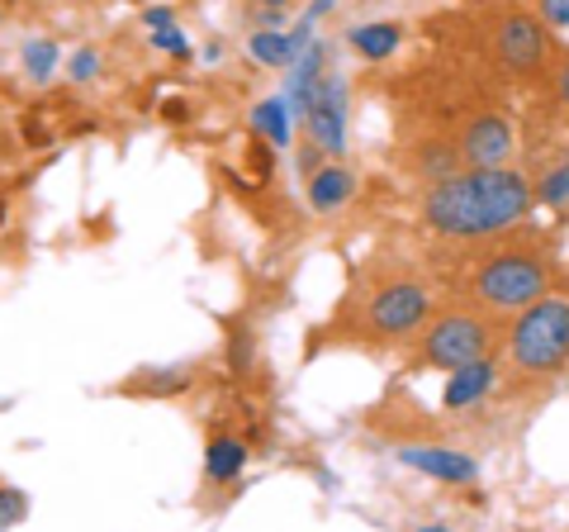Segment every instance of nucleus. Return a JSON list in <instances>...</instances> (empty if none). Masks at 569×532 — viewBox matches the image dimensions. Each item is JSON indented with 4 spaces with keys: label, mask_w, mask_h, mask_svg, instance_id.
Masks as SVG:
<instances>
[{
    "label": "nucleus",
    "mask_w": 569,
    "mask_h": 532,
    "mask_svg": "<svg viewBox=\"0 0 569 532\" xmlns=\"http://www.w3.org/2000/svg\"><path fill=\"white\" fill-rule=\"evenodd\" d=\"M531 205L537 186L518 167H460L422 195V224L451 243H489L518 228Z\"/></svg>",
    "instance_id": "obj_1"
},
{
    "label": "nucleus",
    "mask_w": 569,
    "mask_h": 532,
    "mask_svg": "<svg viewBox=\"0 0 569 532\" xmlns=\"http://www.w3.org/2000/svg\"><path fill=\"white\" fill-rule=\"evenodd\" d=\"M550 280H556V253L546 243H498L470 262L460 290L489 314H518L550 290Z\"/></svg>",
    "instance_id": "obj_2"
},
{
    "label": "nucleus",
    "mask_w": 569,
    "mask_h": 532,
    "mask_svg": "<svg viewBox=\"0 0 569 532\" xmlns=\"http://www.w3.org/2000/svg\"><path fill=\"white\" fill-rule=\"evenodd\" d=\"M508 362L527 381H550L569 366V290H546L518 309L508 328Z\"/></svg>",
    "instance_id": "obj_3"
},
{
    "label": "nucleus",
    "mask_w": 569,
    "mask_h": 532,
    "mask_svg": "<svg viewBox=\"0 0 569 532\" xmlns=\"http://www.w3.org/2000/svg\"><path fill=\"white\" fill-rule=\"evenodd\" d=\"M437 290L418 276H385L366 290V305L356 314V333H366L370 343H403L432 318Z\"/></svg>",
    "instance_id": "obj_4"
},
{
    "label": "nucleus",
    "mask_w": 569,
    "mask_h": 532,
    "mask_svg": "<svg viewBox=\"0 0 569 532\" xmlns=\"http://www.w3.org/2000/svg\"><path fill=\"white\" fill-rule=\"evenodd\" d=\"M493 347H498V318L479 305L447 309L418 328V362L432 371H456L479 357H493Z\"/></svg>",
    "instance_id": "obj_5"
},
{
    "label": "nucleus",
    "mask_w": 569,
    "mask_h": 532,
    "mask_svg": "<svg viewBox=\"0 0 569 532\" xmlns=\"http://www.w3.org/2000/svg\"><path fill=\"white\" fill-rule=\"evenodd\" d=\"M489 48L508 77H537L546 62V24L527 10H503L489 29Z\"/></svg>",
    "instance_id": "obj_6"
},
{
    "label": "nucleus",
    "mask_w": 569,
    "mask_h": 532,
    "mask_svg": "<svg viewBox=\"0 0 569 532\" xmlns=\"http://www.w3.org/2000/svg\"><path fill=\"white\" fill-rule=\"evenodd\" d=\"M305 129H309V144H318L328 157H342L347 152V81L328 72L318 81L313 105L305 115Z\"/></svg>",
    "instance_id": "obj_7"
},
{
    "label": "nucleus",
    "mask_w": 569,
    "mask_h": 532,
    "mask_svg": "<svg viewBox=\"0 0 569 532\" xmlns=\"http://www.w3.org/2000/svg\"><path fill=\"white\" fill-rule=\"evenodd\" d=\"M456 152L466 167H503L512 157V124L498 110L470 115L456 134Z\"/></svg>",
    "instance_id": "obj_8"
},
{
    "label": "nucleus",
    "mask_w": 569,
    "mask_h": 532,
    "mask_svg": "<svg viewBox=\"0 0 569 532\" xmlns=\"http://www.w3.org/2000/svg\"><path fill=\"white\" fill-rule=\"evenodd\" d=\"M408 471H422L441 485H475L479 481V461L470 452H456V447H437V442H408V447L395 452Z\"/></svg>",
    "instance_id": "obj_9"
},
{
    "label": "nucleus",
    "mask_w": 569,
    "mask_h": 532,
    "mask_svg": "<svg viewBox=\"0 0 569 532\" xmlns=\"http://www.w3.org/2000/svg\"><path fill=\"white\" fill-rule=\"evenodd\" d=\"M328 72V48L323 43H309L299 58L284 67V105H290V115L295 119H305L309 115V105H313V91H318V81H323Z\"/></svg>",
    "instance_id": "obj_10"
},
{
    "label": "nucleus",
    "mask_w": 569,
    "mask_h": 532,
    "mask_svg": "<svg viewBox=\"0 0 569 532\" xmlns=\"http://www.w3.org/2000/svg\"><path fill=\"white\" fill-rule=\"evenodd\" d=\"M493 385H498V362L493 357H479L470 366H456L451 376H447V390H441V410H447V414L475 410V404L485 400Z\"/></svg>",
    "instance_id": "obj_11"
},
{
    "label": "nucleus",
    "mask_w": 569,
    "mask_h": 532,
    "mask_svg": "<svg viewBox=\"0 0 569 532\" xmlns=\"http://www.w3.org/2000/svg\"><path fill=\"white\" fill-rule=\"evenodd\" d=\"M305 186H309V205L318 209V215H337V209L351 205V195L361 190V176H356L351 167H342V162L332 157V162L318 167Z\"/></svg>",
    "instance_id": "obj_12"
},
{
    "label": "nucleus",
    "mask_w": 569,
    "mask_h": 532,
    "mask_svg": "<svg viewBox=\"0 0 569 532\" xmlns=\"http://www.w3.org/2000/svg\"><path fill=\"white\" fill-rule=\"evenodd\" d=\"M200 381V366H152V371H138V376L123 385V395H152V400H167V395H186V390Z\"/></svg>",
    "instance_id": "obj_13"
},
{
    "label": "nucleus",
    "mask_w": 569,
    "mask_h": 532,
    "mask_svg": "<svg viewBox=\"0 0 569 532\" xmlns=\"http://www.w3.org/2000/svg\"><path fill=\"white\" fill-rule=\"evenodd\" d=\"M242 471H247V442L233 437V433L209 437V447H204V481L209 485H233Z\"/></svg>",
    "instance_id": "obj_14"
},
{
    "label": "nucleus",
    "mask_w": 569,
    "mask_h": 532,
    "mask_svg": "<svg viewBox=\"0 0 569 532\" xmlns=\"http://www.w3.org/2000/svg\"><path fill=\"white\" fill-rule=\"evenodd\" d=\"M403 24L399 20H370V24H356L347 33V43L361 52L366 62H385V58H395V52L403 48Z\"/></svg>",
    "instance_id": "obj_15"
},
{
    "label": "nucleus",
    "mask_w": 569,
    "mask_h": 532,
    "mask_svg": "<svg viewBox=\"0 0 569 532\" xmlns=\"http://www.w3.org/2000/svg\"><path fill=\"white\" fill-rule=\"evenodd\" d=\"M252 134H261L271 148H290L295 144V115H290V105H284V96H271V100H261L257 110H252Z\"/></svg>",
    "instance_id": "obj_16"
},
{
    "label": "nucleus",
    "mask_w": 569,
    "mask_h": 532,
    "mask_svg": "<svg viewBox=\"0 0 569 532\" xmlns=\"http://www.w3.org/2000/svg\"><path fill=\"white\" fill-rule=\"evenodd\" d=\"M247 52H252L261 67H276V72H284V67L299 58L290 29H257V33H247Z\"/></svg>",
    "instance_id": "obj_17"
},
{
    "label": "nucleus",
    "mask_w": 569,
    "mask_h": 532,
    "mask_svg": "<svg viewBox=\"0 0 569 532\" xmlns=\"http://www.w3.org/2000/svg\"><path fill=\"white\" fill-rule=\"evenodd\" d=\"M20 62H24V77L33 81V86H48L52 77H58V67H62V48H58V39H29L24 48H20Z\"/></svg>",
    "instance_id": "obj_18"
},
{
    "label": "nucleus",
    "mask_w": 569,
    "mask_h": 532,
    "mask_svg": "<svg viewBox=\"0 0 569 532\" xmlns=\"http://www.w3.org/2000/svg\"><path fill=\"white\" fill-rule=\"evenodd\" d=\"M460 167H466V162H460L456 144H422L418 157H413V171L422 176L427 186H432V181H447V176H456Z\"/></svg>",
    "instance_id": "obj_19"
},
{
    "label": "nucleus",
    "mask_w": 569,
    "mask_h": 532,
    "mask_svg": "<svg viewBox=\"0 0 569 532\" xmlns=\"http://www.w3.org/2000/svg\"><path fill=\"white\" fill-rule=\"evenodd\" d=\"M537 200L550 205V209H565L569 205V157H565L556 171H546L541 181H537Z\"/></svg>",
    "instance_id": "obj_20"
},
{
    "label": "nucleus",
    "mask_w": 569,
    "mask_h": 532,
    "mask_svg": "<svg viewBox=\"0 0 569 532\" xmlns=\"http://www.w3.org/2000/svg\"><path fill=\"white\" fill-rule=\"evenodd\" d=\"M252 366H257V338H252V328H233V338H228V371H233V376H247Z\"/></svg>",
    "instance_id": "obj_21"
},
{
    "label": "nucleus",
    "mask_w": 569,
    "mask_h": 532,
    "mask_svg": "<svg viewBox=\"0 0 569 532\" xmlns=\"http://www.w3.org/2000/svg\"><path fill=\"white\" fill-rule=\"evenodd\" d=\"M24 513H29V494L20 485H0V532L24 523Z\"/></svg>",
    "instance_id": "obj_22"
},
{
    "label": "nucleus",
    "mask_w": 569,
    "mask_h": 532,
    "mask_svg": "<svg viewBox=\"0 0 569 532\" xmlns=\"http://www.w3.org/2000/svg\"><path fill=\"white\" fill-rule=\"evenodd\" d=\"M67 77L77 81V86L96 81V77H100V52H96V48H77V52L67 58Z\"/></svg>",
    "instance_id": "obj_23"
},
{
    "label": "nucleus",
    "mask_w": 569,
    "mask_h": 532,
    "mask_svg": "<svg viewBox=\"0 0 569 532\" xmlns=\"http://www.w3.org/2000/svg\"><path fill=\"white\" fill-rule=\"evenodd\" d=\"M152 48H157V52H171V58H190V39L181 33V24L152 29Z\"/></svg>",
    "instance_id": "obj_24"
},
{
    "label": "nucleus",
    "mask_w": 569,
    "mask_h": 532,
    "mask_svg": "<svg viewBox=\"0 0 569 532\" xmlns=\"http://www.w3.org/2000/svg\"><path fill=\"white\" fill-rule=\"evenodd\" d=\"M247 162L257 167L261 181H266V176H271V144H266L261 134H252V148H247Z\"/></svg>",
    "instance_id": "obj_25"
},
{
    "label": "nucleus",
    "mask_w": 569,
    "mask_h": 532,
    "mask_svg": "<svg viewBox=\"0 0 569 532\" xmlns=\"http://www.w3.org/2000/svg\"><path fill=\"white\" fill-rule=\"evenodd\" d=\"M537 6H541V24L569 29V0H537Z\"/></svg>",
    "instance_id": "obj_26"
},
{
    "label": "nucleus",
    "mask_w": 569,
    "mask_h": 532,
    "mask_svg": "<svg viewBox=\"0 0 569 532\" xmlns=\"http://www.w3.org/2000/svg\"><path fill=\"white\" fill-rule=\"evenodd\" d=\"M323 162H328V152L318 148V144H305V148H299V176H305V181H309V176L323 167Z\"/></svg>",
    "instance_id": "obj_27"
},
{
    "label": "nucleus",
    "mask_w": 569,
    "mask_h": 532,
    "mask_svg": "<svg viewBox=\"0 0 569 532\" xmlns=\"http://www.w3.org/2000/svg\"><path fill=\"white\" fill-rule=\"evenodd\" d=\"M142 24L162 29V24H176V14H171V6H152V10H142Z\"/></svg>",
    "instance_id": "obj_28"
},
{
    "label": "nucleus",
    "mask_w": 569,
    "mask_h": 532,
    "mask_svg": "<svg viewBox=\"0 0 569 532\" xmlns=\"http://www.w3.org/2000/svg\"><path fill=\"white\" fill-rule=\"evenodd\" d=\"M162 119H167V124H186V119H190V105H186V100H167V105H162Z\"/></svg>",
    "instance_id": "obj_29"
},
{
    "label": "nucleus",
    "mask_w": 569,
    "mask_h": 532,
    "mask_svg": "<svg viewBox=\"0 0 569 532\" xmlns=\"http://www.w3.org/2000/svg\"><path fill=\"white\" fill-rule=\"evenodd\" d=\"M261 29H284V6H261Z\"/></svg>",
    "instance_id": "obj_30"
},
{
    "label": "nucleus",
    "mask_w": 569,
    "mask_h": 532,
    "mask_svg": "<svg viewBox=\"0 0 569 532\" xmlns=\"http://www.w3.org/2000/svg\"><path fill=\"white\" fill-rule=\"evenodd\" d=\"M332 10H337V0H313V6L305 10V20H313V24H318V20H328Z\"/></svg>",
    "instance_id": "obj_31"
},
{
    "label": "nucleus",
    "mask_w": 569,
    "mask_h": 532,
    "mask_svg": "<svg viewBox=\"0 0 569 532\" xmlns=\"http://www.w3.org/2000/svg\"><path fill=\"white\" fill-rule=\"evenodd\" d=\"M556 96H560V105L569 110V58H565V67H560V77H556Z\"/></svg>",
    "instance_id": "obj_32"
},
{
    "label": "nucleus",
    "mask_w": 569,
    "mask_h": 532,
    "mask_svg": "<svg viewBox=\"0 0 569 532\" xmlns=\"http://www.w3.org/2000/svg\"><path fill=\"white\" fill-rule=\"evenodd\" d=\"M261 6H284V10H290V6H295V0H261Z\"/></svg>",
    "instance_id": "obj_33"
}]
</instances>
